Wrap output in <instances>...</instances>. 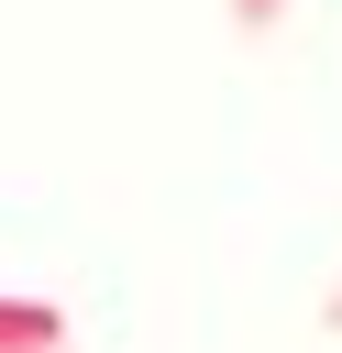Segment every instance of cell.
<instances>
[{"label": "cell", "mask_w": 342, "mask_h": 353, "mask_svg": "<svg viewBox=\"0 0 342 353\" xmlns=\"http://www.w3.org/2000/svg\"><path fill=\"white\" fill-rule=\"evenodd\" d=\"M66 342V320L55 309H33V298H0V353H55Z\"/></svg>", "instance_id": "obj_1"}, {"label": "cell", "mask_w": 342, "mask_h": 353, "mask_svg": "<svg viewBox=\"0 0 342 353\" xmlns=\"http://www.w3.org/2000/svg\"><path fill=\"white\" fill-rule=\"evenodd\" d=\"M232 11H243V33H265V22H276V0H232Z\"/></svg>", "instance_id": "obj_2"}]
</instances>
